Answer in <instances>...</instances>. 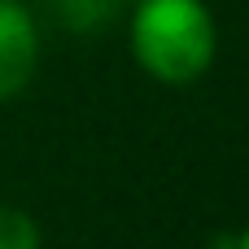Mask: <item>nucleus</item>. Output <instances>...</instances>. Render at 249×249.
<instances>
[{
  "mask_svg": "<svg viewBox=\"0 0 249 249\" xmlns=\"http://www.w3.org/2000/svg\"><path fill=\"white\" fill-rule=\"evenodd\" d=\"M131 53L166 88L197 83L219 53V26L206 0H140L131 13Z\"/></svg>",
  "mask_w": 249,
  "mask_h": 249,
  "instance_id": "1",
  "label": "nucleus"
},
{
  "mask_svg": "<svg viewBox=\"0 0 249 249\" xmlns=\"http://www.w3.org/2000/svg\"><path fill=\"white\" fill-rule=\"evenodd\" d=\"M39 66V26L18 0H0V101H13Z\"/></svg>",
  "mask_w": 249,
  "mask_h": 249,
  "instance_id": "2",
  "label": "nucleus"
},
{
  "mask_svg": "<svg viewBox=\"0 0 249 249\" xmlns=\"http://www.w3.org/2000/svg\"><path fill=\"white\" fill-rule=\"evenodd\" d=\"M0 249H39V223L18 206H0Z\"/></svg>",
  "mask_w": 249,
  "mask_h": 249,
  "instance_id": "3",
  "label": "nucleus"
},
{
  "mask_svg": "<svg viewBox=\"0 0 249 249\" xmlns=\"http://www.w3.org/2000/svg\"><path fill=\"white\" fill-rule=\"evenodd\" d=\"M210 249H236V236H219V241H214Z\"/></svg>",
  "mask_w": 249,
  "mask_h": 249,
  "instance_id": "4",
  "label": "nucleus"
},
{
  "mask_svg": "<svg viewBox=\"0 0 249 249\" xmlns=\"http://www.w3.org/2000/svg\"><path fill=\"white\" fill-rule=\"evenodd\" d=\"M236 249H249V223H245V232L236 236Z\"/></svg>",
  "mask_w": 249,
  "mask_h": 249,
  "instance_id": "5",
  "label": "nucleus"
}]
</instances>
